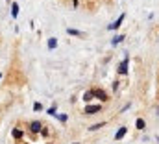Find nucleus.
Returning a JSON list of instances; mask_svg holds the SVG:
<instances>
[{
    "instance_id": "9",
    "label": "nucleus",
    "mask_w": 159,
    "mask_h": 144,
    "mask_svg": "<svg viewBox=\"0 0 159 144\" xmlns=\"http://www.w3.org/2000/svg\"><path fill=\"white\" fill-rule=\"evenodd\" d=\"M67 33H68V35H76V37H83V33H81V32L72 30V28H68V30H67Z\"/></svg>"
},
{
    "instance_id": "19",
    "label": "nucleus",
    "mask_w": 159,
    "mask_h": 144,
    "mask_svg": "<svg viewBox=\"0 0 159 144\" xmlns=\"http://www.w3.org/2000/svg\"><path fill=\"white\" fill-rule=\"evenodd\" d=\"M0 78H2V74H0Z\"/></svg>"
},
{
    "instance_id": "11",
    "label": "nucleus",
    "mask_w": 159,
    "mask_h": 144,
    "mask_svg": "<svg viewBox=\"0 0 159 144\" xmlns=\"http://www.w3.org/2000/svg\"><path fill=\"white\" fill-rule=\"evenodd\" d=\"M56 46H58V39L56 37L48 39V48H50V50H52V48H56Z\"/></svg>"
},
{
    "instance_id": "13",
    "label": "nucleus",
    "mask_w": 159,
    "mask_h": 144,
    "mask_svg": "<svg viewBox=\"0 0 159 144\" xmlns=\"http://www.w3.org/2000/svg\"><path fill=\"white\" fill-rule=\"evenodd\" d=\"M106 126V122H98V124H94V126H91L89 129H91V131H96V129H100V128H104Z\"/></svg>"
},
{
    "instance_id": "17",
    "label": "nucleus",
    "mask_w": 159,
    "mask_h": 144,
    "mask_svg": "<svg viewBox=\"0 0 159 144\" xmlns=\"http://www.w3.org/2000/svg\"><path fill=\"white\" fill-rule=\"evenodd\" d=\"M56 116H58V118H59L61 122H63V124L67 122V115H56Z\"/></svg>"
},
{
    "instance_id": "6",
    "label": "nucleus",
    "mask_w": 159,
    "mask_h": 144,
    "mask_svg": "<svg viewBox=\"0 0 159 144\" xmlns=\"http://www.w3.org/2000/svg\"><path fill=\"white\" fill-rule=\"evenodd\" d=\"M128 133V128L126 126H122V128H119V131H117V135H115V140H120L124 135Z\"/></svg>"
},
{
    "instance_id": "7",
    "label": "nucleus",
    "mask_w": 159,
    "mask_h": 144,
    "mask_svg": "<svg viewBox=\"0 0 159 144\" xmlns=\"http://www.w3.org/2000/svg\"><path fill=\"white\" fill-rule=\"evenodd\" d=\"M17 15H19V4H17V2H13V4H11V17H13V19H17Z\"/></svg>"
},
{
    "instance_id": "1",
    "label": "nucleus",
    "mask_w": 159,
    "mask_h": 144,
    "mask_svg": "<svg viewBox=\"0 0 159 144\" xmlns=\"http://www.w3.org/2000/svg\"><path fill=\"white\" fill-rule=\"evenodd\" d=\"M124 19H126V13H122V15H120L119 19H117L111 26H107V28H109V30H119V28H120V24L124 22Z\"/></svg>"
},
{
    "instance_id": "16",
    "label": "nucleus",
    "mask_w": 159,
    "mask_h": 144,
    "mask_svg": "<svg viewBox=\"0 0 159 144\" xmlns=\"http://www.w3.org/2000/svg\"><path fill=\"white\" fill-rule=\"evenodd\" d=\"M41 109H43V107H41V104H39V102H35V104H33V111H41Z\"/></svg>"
},
{
    "instance_id": "10",
    "label": "nucleus",
    "mask_w": 159,
    "mask_h": 144,
    "mask_svg": "<svg viewBox=\"0 0 159 144\" xmlns=\"http://www.w3.org/2000/svg\"><path fill=\"white\" fill-rule=\"evenodd\" d=\"M94 98V94H93V91H87L85 94H83V102H91Z\"/></svg>"
},
{
    "instance_id": "20",
    "label": "nucleus",
    "mask_w": 159,
    "mask_h": 144,
    "mask_svg": "<svg viewBox=\"0 0 159 144\" xmlns=\"http://www.w3.org/2000/svg\"><path fill=\"white\" fill-rule=\"evenodd\" d=\"M74 144H78V142H74Z\"/></svg>"
},
{
    "instance_id": "8",
    "label": "nucleus",
    "mask_w": 159,
    "mask_h": 144,
    "mask_svg": "<svg viewBox=\"0 0 159 144\" xmlns=\"http://www.w3.org/2000/svg\"><path fill=\"white\" fill-rule=\"evenodd\" d=\"M135 128H137V129H144V128H146V122H144L142 118H137V122H135Z\"/></svg>"
},
{
    "instance_id": "18",
    "label": "nucleus",
    "mask_w": 159,
    "mask_h": 144,
    "mask_svg": "<svg viewBox=\"0 0 159 144\" xmlns=\"http://www.w3.org/2000/svg\"><path fill=\"white\" fill-rule=\"evenodd\" d=\"M155 140H157V144H159V135H157V137H155Z\"/></svg>"
},
{
    "instance_id": "2",
    "label": "nucleus",
    "mask_w": 159,
    "mask_h": 144,
    "mask_svg": "<svg viewBox=\"0 0 159 144\" xmlns=\"http://www.w3.org/2000/svg\"><path fill=\"white\" fill-rule=\"evenodd\" d=\"M93 94H94V98H98V100H102V102L107 100V94H106V91H102V89H94Z\"/></svg>"
},
{
    "instance_id": "15",
    "label": "nucleus",
    "mask_w": 159,
    "mask_h": 144,
    "mask_svg": "<svg viewBox=\"0 0 159 144\" xmlns=\"http://www.w3.org/2000/svg\"><path fill=\"white\" fill-rule=\"evenodd\" d=\"M48 115H50V116H56V104H54V107L48 109Z\"/></svg>"
},
{
    "instance_id": "4",
    "label": "nucleus",
    "mask_w": 159,
    "mask_h": 144,
    "mask_svg": "<svg viewBox=\"0 0 159 144\" xmlns=\"http://www.w3.org/2000/svg\"><path fill=\"white\" fill-rule=\"evenodd\" d=\"M102 109V105H87L85 107V115H93V113H98Z\"/></svg>"
},
{
    "instance_id": "14",
    "label": "nucleus",
    "mask_w": 159,
    "mask_h": 144,
    "mask_svg": "<svg viewBox=\"0 0 159 144\" xmlns=\"http://www.w3.org/2000/svg\"><path fill=\"white\" fill-rule=\"evenodd\" d=\"M13 137H15V139H22V131H20L19 128H17V129H13Z\"/></svg>"
},
{
    "instance_id": "3",
    "label": "nucleus",
    "mask_w": 159,
    "mask_h": 144,
    "mask_svg": "<svg viewBox=\"0 0 159 144\" xmlns=\"http://www.w3.org/2000/svg\"><path fill=\"white\" fill-rule=\"evenodd\" d=\"M128 65H130V59L126 57V59H124L122 63L119 65V74H126V72H128Z\"/></svg>"
},
{
    "instance_id": "21",
    "label": "nucleus",
    "mask_w": 159,
    "mask_h": 144,
    "mask_svg": "<svg viewBox=\"0 0 159 144\" xmlns=\"http://www.w3.org/2000/svg\"><path fill=\"white\" fill-rule=\"evenodd\" d=\"M8 2H9V0H8Z\"/></svg>"
},
{
    "instance_id": "12",
    "label": "nucleus",
    "mask_w": 159,
    "mask_h": 144,
    "mask_svg": "<svg viewBox=\"0 0 159 144\" xmlns=\"http://www.w3.org/2000/svg\"><path fill=\"white\" fill-rule=\"evenodd\" d=\"M122 41H124V35H117V37H113L111 43H113V46H117L119 43H122Z\"/></svg>"
},
{
    "instance_id": "5",
    "label": "nucleus",
    "mask_w": 159,
    "mask_h": 144,
    "mask_svg": "<svg viewBox=\"0 0 159 144\" xmlns=\"http://www.w3.org/2000/svg\"><path fill=\"white\" fill-rule=\"evenodd\" d=\"M41 128H43V126H41V122H39V120H33L32 124H30V131L37 133V131H41Z\"/></svg>"
}]
</instances>
